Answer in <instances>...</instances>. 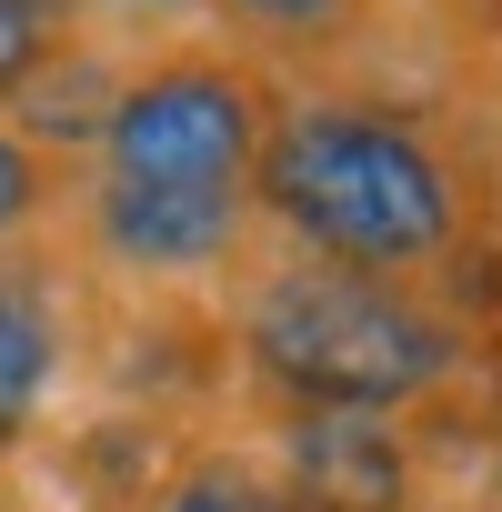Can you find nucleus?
I'll return each mask as SVG.
<instances>
[{
    "label": "nucleus",
    "instance_id": "20e7f679",
    "mask_svg": "<svg viewBox=\"0 0 502 512\" xmlns=\"http://www.w3.org/2000/svg\"><path fill=\"white\" fill-rule=\"evenodd\" d=\"M61 231H71V272L131 282L151 302H181V292L221 302V282L262 251V221L241 191H141V181H91V171H71Z\"/></svg>",
    "mask_w": 502,
    "mask_h": 512
},
{
    "label": "nucleus",
    "instance_id": "39448f33",
    "mask_svg": "<svg viewBox=\"0 0 502 512\" xmlns=\"http://www.w3.org/2000/svg\"><path fill=\"white\" fill-rule=\"evenodd\" d=\"M272 482L302 512H422L432 472H422V422L392 412H262Z\"/></svg>",
    "mask_w": 502,
    "mask_h": 512
},
{
    "label": "nucleus",
    "instance_id": "9b49d317",
    "mask_svg": "<svg viewBox=\"0 0 502 512\" xmlns=\"http://www.w3.org/2000/svg\"><path fill=\"white\" fill-rule=\"evenodd\" d=\"M101 11H151V21H181V11H201V0H101Z\"/></svg>",
    "mask_w": 502,
    "mask_h": 512
},
{
    "label": "nucleus",
    "instance_id": "7ed1b4c3",
    "mask_svg": "<svg viewBox=\"0 0 502 512\" xmlns=\"http://www.w3.org/2000/svg\"><path fill=\"white\" fill-rule=\"evenodd\" d=\"M282 111V81L251 71L241 51H221L211 31L121 51L111 111L91 131V181H141V191H241L251 201V161Z\"/></svg>",
    "mask_w": 502,
    "mask_h": 512
},
{
    "label": "nucleus",
    "instance_id": "f03ea898",
    "mask_svg": "<svg viewBox=\"0 0 502 512\" xmlns=\"http://www.w3.org/2000/svg\"><path fill=\"white\" fill-rule=\"evenodd\" d=\"M221 342L241 352V382L262 412L432 422L482 372V332L442 292L332 272V262H302V251H272V241L221 282Z\"/></svg>",
    "mask_w": 502,
    "mask_h": 512
},
{
    "label": "nucleus",
    "instance_id": "6e6552de",
    "mask_svg": "<svg viewBox=\"0 0 502 512\" xmlns=\"http://www.w3.org/2000/svg\"><path fill=\"white\" fill-rule=\"evenodd\" d=\"M141 512H302L251 442H181Z\"/></svg>",
    "mask_w": 502,
    "mask_h": 512
},
{
    "label": "nucleus",
    "instance_id": "4468645a",
    "mask_svg": "<svg viewBox=\"0 0 502 512\" xmlns=\"http://www.w3.org/2000/svg\"><path fill=\"white\" fill-rule=\"evenodd\" d=\"M492 21H502V0H492Z\"/></svg>",
    "mask_w": 502,
    "mask_h": 512
},
{
    "label": "nucleus",
    "instance_id": "423d86ee",
    "mask_svg": "<svg viewBox=\"0 0 502 512\" xmlns=\"http://www.w3.org/2000/svg\"><path fill=\"white\" fill-rule=\"evenodd\" d=\"M81 352H91V332H81V272L61 262L51 241L0 251V462H21L61 422V402L81 382Z\"/></svg>",
    "mask_w": 502,
    "mask_h": 512
},
{
    "label": "nucleus",
    "instance_id": "9d476101",
    "mask_svg": "<svg viewBox=\"0 0 502 512\" xmlns=\"http://www.w3.org/2000/svg\"><path fill=\"white\" fill-rule=\"evenodd\" d=\"M61 201H71V171L51 151H31L11 121H0V251H31L61 231Z\"/></svg>",
    "mask_w": 502,
    "mask_h": 512
},
{
    "label": "nucleus",
    "instance_id": "f257e3e1",
    "mask_svg": "<svg viewBox=\"0 0 502 512\" xmlns=\"http://www.w3.org/2000/svg\"><path fill=\"white\" fill-rule=\"evenodd\" d=\"M251 221L272 251L442 292V272L492 241L482 141L392 81H292L251 161Z\"/></svg>",
    "mask_w": 502,
    "mask_h": 512
},
{
    "label": "nucleus",
    "instance_id": "0eeeda50",
    "mask_svg": "<svg viewBox=\"0 0 502 512\" xmlns=\"http://www.w3.org/2000/svg\"><path fill=\"white\" fill-rule=\"evenodd\" d=\"M372 11H382V0H201L211 41L241 51L251 71H272L282 91H292V81H332V71L362 51Z\"/></svg>",
    "mask_w": 502,
    "mask_h": 512
},
{
    "label": "nucleus",
    "instance_id": "1a4fd4ad",
    "mask_svg": "<svg viewBox=\"0 0 502 512\" xmlns=\"http://www.w3.org/2000/svg\"><path fill=\"white\" fill-rule=\"evenodd\" d=\"M81 31H101V0H0V111H11Z\"/></svg>",
    "mask_w": 502,
    "mask_h": 512
},
{
    "label": "nucleus",
    "instance_id": "f8f14e48",
    "mask_svg": "<svg viewBox=\"0 0 502 512\" xmlns=\"http://www.w3.org/2000/svg\"><path fill=\"white\" fill-rule=\"evenodd\" d=\"M482 502L502 512V432H492V472H482Z\"/></svg>",
    "mask_w": 502,
    "mask_h": 512
},
{
    "label": "nucleus",
    "instance_id": "ddd939ff",
    "mask_svg": "<svg viewBox=\"0 0 502 512\" xmlns=\"http://www.w3.org/2000/svg\"><path fill=\"white\" fill-rule=\"evenodd\" d=\"M422 512H492V502H482V492H472V502H422Z\"/></svg>",
    "mask_w": 502,
    "mask_h": 512
}]
</instances>
